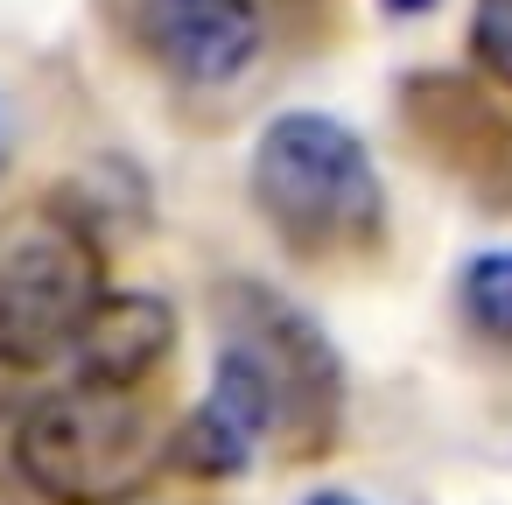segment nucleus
I'll return each instance as SVG.
<instances>
[{
	"label": "nucleus",
	"mask_w": 512,
	"mask_h": 505,
	"mask_svg": "<svg viewBox=\"0 0 512 505\" xmlns=\"http://www.w3.org/2000/svg\"><path fill=\"white\" fill-rule=\"evenodd\" d=\"M470 57L512 85V0H477L470 15Z\"/></svg>",
	"instance_id": "nucleus-8"
},
{
	"label": "nucleus",
	"mask_w": 512,
	"mask_h": 505,
	"mask_svg": "<svg viewBox=\"0 0 512 505\" xmlns=\"http://www.w3.org/2000/svg\"><path fill=\"white\" fill-rule=\"evenodd\" d=\"M8 407H15V365L0 358V414H8Z\"/></svg>",
	"instance_id": "nucleus-9"
},
{
	"label": "nucleus",
	"mask_w": 512,
	"mask_h": 505,
	"mask_svg": "<svg viewBox=\"0 0 512 505\" xmlns=\"http://www.w3.org/2000/svg\"><path fill=\"white\" fill-rule=\"evenodd\" d=\"M253 197L274 218V232L309 246V253L365 246L379 232V211H386L365 141L351 127L323 120V113H281L260 134V148H253Z\"/></svg>",
	"instance_id": "nucleus-3"
},
{
	"label": "nucleus",
	"mask_w": 512,
	"mask_h": 505,
	"mask_svg": "<svg viewBox=\"0 0 512 505\" xmlns=\"http://www.w3.org/2000/svg\"><path fill=\"white\" fill-rule=\"evenodd\" d=\"M386 8H400V15H421V8H435V0H386Z\"/></svg>",
	"instance_id": "nucleus-10"
},
{
	"label": "nucleus",
	"mask_w": 512,
	"mask_h": 505,
	"mask_svg": "<svg viewBox=\"0 0 512 505\" xmlns=\"http://www.w3.org/2000/svg\"><path fill=\"white\" fill-rule=\"evenodd\" d=\"M309 505H358V498H344V491H323V498H309Z\"/></svg>",
	"instance_id": "nucleus-11"
},
{
	"label": "nucleus",
	"mask_w": 512,
	"mask_h": 505,
	"mask_svg": "<svg viewBox=\"0 0 512 505\" xmlns=\"http://www.w3.org/2000/svg\"><path fill=\"white\" fill-rule=\"evenodd\" d=\"M141 43L190 85H225L260 50L253 0H141Z\"/></svg>",
	"instance_id": "nucleus-5"
},
{
	"label": "nucleus",
	"mask_w": 512,
	"mask_h": 505,
	"mask_svg": "<svg viewBox=\"0 0 512 505\" xmlns=\"http://www.w3.org/2000/svg\"><path fill=\"white\" fill-rule=\"evenodd\" d=\"M246 316L253 323H239L232 344L218 351L211 400L176 435V456L204 477L246 470V456L274 435L295 442V456H316V442L337 421V365L323 337L295 309L260 295H246Z\"/></svg>",
	"instance_id": "nucleus-1"
},
{
	"label": "nucleus",
	"mask_w": 512,
	"mask_h": 505,
	"mask_svg": "<svg viewBox=\"0 0 512 505\" xmlns=\"http://www.w3.org/2000/svg\"><path fill=\"white\" fill-rule=\"evenodd\" d=\"M169 428L134 386L71 379L22 414L15 463L50 505H127L169 456Z\"/></svg>",
	"instance_id": "nucleus-2"
},
{
	"label": "nucleus",
	"mask_w": 512,
	"mask_h": 505,
	"mask_svg": "<svg viewBox=\"0 0 512 505\" xmlns=\"http://www.w3.org/2000/svg\"><path fill=\"white\" fill-rule=\"evenodd\" d=\"M176 351V316L169 302L155 295H106L78 337V379H99V386H141L162 358Z\"/></svg>",
	"instance_id": "nucleus-6"
},
{
	"label": "nucleus",
	"mask_w": 512,
	"mask_h": 505,
	"mask_svg": "<svg viewBox=\"0 0 512 505\" xmlns=\"http://www.w3.org/2000/svg\"><path fill=\"white\" fill-rule=\"evenodd\" d=\"M106 302V253L64 211H15L0 225V358L36 372L78 351Z\"/></svg>",
	"instance_id": "nucleus-4"
},
{
	"label": "nucleus",
	"mask_w": 512,
	"mask_h": 505,
	"mask_svg": "<svg viewBox=\"0 0 512 505\" xmlns=\"http://www.w3.org/2000/svg\"><path fill=\"white\" fill-rule=\"evenodd\" d=\"M463 316L491 344H512V253H477L463 267Z\"/></svg>",
	"instance_id": "nucleus-7"
}]
</instances>
